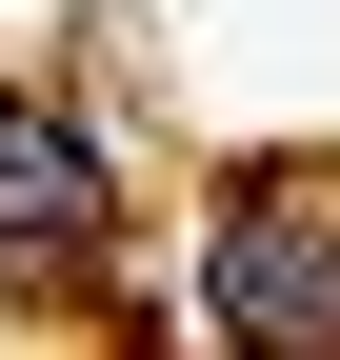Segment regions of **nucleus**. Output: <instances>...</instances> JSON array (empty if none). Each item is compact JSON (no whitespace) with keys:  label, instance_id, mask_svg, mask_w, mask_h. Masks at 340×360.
<instances>
[{"label":"nucleus","instance_id":"1","mask_svg":"<svg viewBox=\"0 0 340 360\" xmlns=\"http://www.w3.org/2000/svg\"><path fill=\"white\" fill-rule=\"evenodd\" d=\"M200 321L261 340V360H340V200H320V180H240V200H221Z\"/></svg>","mask_w":340,"mask_h":360},{"label":"nucleus","instance_id":"2","mask_svg":"<svg viewBox=\"0 0 340 360\" xmlns=\"http://www.w3.org/2000/svg\"><path fill=\"white\" fill-rule=\"evenodd\" d=\"M120 240V180L80 141L60 101H0V281H80V260Z\"/></svg>","mask_w":340,"mask_h":360}]
</instances>
